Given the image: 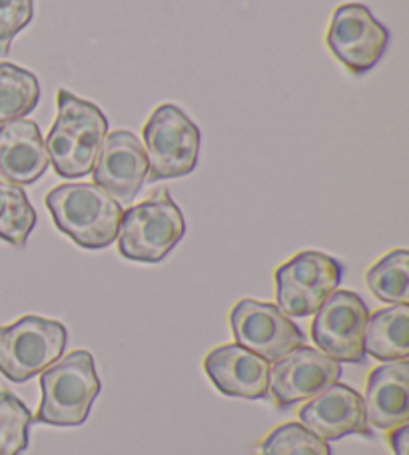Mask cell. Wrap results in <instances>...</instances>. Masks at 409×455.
Masks as SVG:
<instances>
[{
    "mask_svg": "<svg viewBox=\"0 0 409 455\" xmlns=\"http://www.w3.org/2000/svg\"><path fill=\"white\" fill-rule=\"evenodd\" d=\"M59 114L46 136V152L56 174L82 178L94 170L102 144L108 134V118L94 102L60 88L56 96Z\"/></svg>",
    "mask_w": 409,
    "mask_h": 455,
    "instance_id": "cell-1",
    "label": "cell"
},
{
    "mask_svg": "<svg viewBox=\"0 0 409 455\" xmlns=\"http://www.w3.org/2000/svg\"><path fill=\"white\" fill-rule=\"evenodd\" d=\"M54 226L84 250H104L116 240L122 206L100 186L60 184L46 194Z\"/></svg>",
    "mask_w": 409,
    "mask_h": 455,
    "instance_id": "cell-2",
    "label": "cell"
},
{
    "mask_svg": "<svg viewBox=\"0 0 409 455\" xmlns=\"http://www.w3.org/2000/svg\"><path fill=\"white\" fill-rule=\"evenodd\" d=\"M100 387L94 355L86 349H76L40 376L43 402L36 421L59 427L82 426L90 416Z\"/></svg>",
    "mask_w": 409,
    "mask_h": 455,
    "instance_id": "cell-3",
    "label": "cell"
},
{
    "mask_svg": "<svg viewBox=\"0 0 409 455\" xmlns=\"http://www.w3.org/2000/svg\"><path fill=\"white\" fill-rule=\"evenodd\" d=\"M186 234L182 210L166 190L130 206L122 212L118 228V251L126 259L142 264H158Z\"/></svg>",
    "mask_w": 409,
    "mask_h": 455,
    "instance_id": "cell-4",
    "label": "cell"
},
{
    "mask_svg": "<svg viewBox=\"0 0 409 455\" xmlns=\"http://www.w3.org/2000/svg\"><path fill=\"white\" fill-rule=\"evenodd\" d=\"M148 178L158 182L194 172L200 158L202 132L176 104H160L144 124Z\"/></svg>",
    "mask_w": 409,
    "mask_h": 455,
    "instance_id": "cell-5",
    "label": "cell"
},
{
    "mask_svg": "<svg viewBox=\"0 0 409 455\" xmlns=\"http://www.w3.org/2000/svg\"><path fill=\"white\" fill-rule=\"evenodd\" d=\"M62 322L24 315L0 328V373L11 381H27L51 368L67 349Z\"/></svg>",
    "mask_w": 409,
    "mask_h": 455,
    "instance_id": "cell-6",
    "label": "cell"
},
{
    "mask_svg": "<svg viewBox=\"0 0 409 455\" xmlns=\"http://www.w3.org/2000/svg\"><path fill=\"white\" fill-rule=\"evenodd\" d=\"M343 266L324 251H300L276 270L277 307L292 318L312 315L338 290Z\"/></svg>",
    "mask_w": 409,
    "mask_h": 455,
    "instance_id": "cell-7",
    "label": "cell"
},
{
    "mask_svg": "<svg viewBox=\"0 0 409 455\" xmlns=\"http://www.w3.org/2000/svg\"><path fill=\"white\" fill-rule=\"evenodd\" d=\"M325 44L343 68L354 76L378 67L389 46V30L359 3H346L333 11Z\"/></svg>",
    "mask_w": 409,
    "mask_h": 455,
    "instance_id": "cell-8",
    "label": "cell"
},
{
    "mask_svg": "<svg viewBox=\"0 0 409 455\" xmlns=\"http://www.w3.org/2000/svg\"><path fill=\"white\" fill-rule=\"evenodd\" d=\"M370 310L356 291L335 290L316 312L312 339L335 362L359 363L365 357L364 336Z\"/></svg>",
    "mask_w": 409,
    "mask_h": 455,
    "instance_id": "cell-9",
    "label": "cell"
},
{
    "mask_svg": "<svg viewBox=\"0 0 409 455\" xmlns=\"http://www.w3.org/2000/svg\"><path fill=\"white\" fill-rule=\"evenodd\" d=\"M230 328L236 344L250 349L268 363L280 362L306 341L290 315H285L274 304L256 302V299H240L232 307Z\"/></svg>",
    "mask_w": 409,
    "mask_h": 455,
    "instance_id": "cell-10",
    "label": "cell"
},
{
    "mask_svg": "<svg viewBox=\"0 0 409 455\" xmlns=\"http://www.w3.org/2000/svg\"><path fill=\"white\" fill-rule=\"evenodd\" d=\"M341 376V363L320 349L300 346L269 368V392L280 408L312 400Z\"/></svg>",
    "mask_w": 409,
    "mask_h": 455,
    "instance_id": "cell-11",
    "label": "cell"
},
{
    "mask_svg": "<svg viewBox=\"0 0 409 455\" xmlns=\"http://www.w3.org/2000/svg\"><path fill=\"white\" fill-rule=\"evenodd\" d=\"M92 178L118 204H132L148 178V158L136 134L128 130L106 134Z\"/></svg>",
    "mask_w": 409,
    "mask_h": 455,
    "instance_id": "cell-12",
    "label": "cell"
},
{
    "mask_svg": "<svg viewBox=\"0 0 409 455\" xmlns=\"http://www.w3.org/2000/svg\"><path fill=\"white\" fill-rule=\"evenodd\" d=\"M298 418L301 426L324 442H338L346 435L372 437L362 394L338 381L314 395Z\"/></svg>",
    "mask_w": 409,
    "mask_h": 455,
    "instance_id": "cell-13",
    "label": "cell"
},
{
    "mask_svg": "<svg viewBox=\"0 0 409 455\" xmlns=\"http://www.w3.org/2000/svg\"><path fill=\"white\" fill-rule=\"evenodd\" d=\"M204 370L224 395L261 400L269 392V363L240 344L212 349L204 360Z\"/></svg>",
    "mask_w": 409,
    "mask_h": 455,
    "instance_id": "cell-14",
    "label": "cell"
},
{
    "mask_svg": "<svg viewBox=\"0 0 409 455\" xmlns=\"http://www.w3.org/2000/svg\"><path fill=\"white\" fill-rule=\"evenodd\" d=\"M48 164L51 158L35 120L19 118L0 124V174L6 182L35 184L44 176Z\"/></svg>",
    "mask_w": 409,
    "mask_h": 455,
    "instance_id": "cell-15",
    "label": "cell"
},
{
    "mask_svg": "<svg viewBox=\"0 0 409 455\" xmlns=\"http://www.w3.org/2000/svg\"><path fill=\"white\" fill-rule=\"evenodd\" d=\"M367 424L378 429H394L409 419V363L388 362L375 368L365 386Z\"/></svg>",
    "mask_w": 409,
    "mask_h": 455,
    "instance_id": "cell-16",
    "label": "cell"
},
{
    "mask_svg": "<svg viewBox=\"0 0 409 455\" xmlns=\"http://www.w3.org/2000/svg\"><path fill=\"white\" fill-rule=\"evenodd\" d=\"M364 352L375 360L397 362L409 355V306L383 307L370 315L364 336Z\"/></svg>",
    "mask_w": 409,
    "mask_h": 455,
    "instance_id": "cell-17",
    "label": "cell"
},
{
    "mask_svg": "<svg viewBox=\"0 0 409 455\" xmlns=\"http://www.w3.org/2000/svg\"><path fill=\"white\" fill-rule=\"evenodd\" d=\"M43 88L30 70L0 62V124L28 116L38 107Z\"/></svg>",
    "mask_w": 409,
    "mask_h": 455,
    "instance_id": "cell-18",
    "label": "cell"
},
{
    "mask_svg": "<svg viewBox=\"0 0 409 455\" xmlns=\"http://www.w3.org/2000/svg\"><path fill=\"white\" fill-rule=\"evenodd\" d=\"M367 288L381 302L397 306L409 302V254L394 250L375 262L365 274Z\"/></svg>",
    "mask_w": 409,
    "mask_h": 455,
    "instance_id": "cell-19",
    "label": "cell"
},
{
    "mask_svg": "<svg viewBox=\"0 0 409 455\" xmlns=\"http://www.w3.org/2000/svg\"><path fill=\"white\" fill-rule=\"evenodd\" d=\"M36 226V212L20 186L0 180V240L22 248Z\"/></svg>",
    "mask_w": 409,
    "mask_h": 455,
    "instance_id": "cell-20",
    "label": "cell"
},
{
    "mask_svg": "<svg viewBox=\"0 0 409 455\" xmlns=\"http://www.w3.org/2000/svg\"><path fill=\"white\" fill-rule=\"evenodd\" d=\"M260 455H332L330 443L298 421L277 426L258 448Z\"/></svg>",
    "mask_w": 409,
    "mask_h": 455,
    "instance_id": "cell-21",
    "label": "cell"
},
{
    "mask_svg": "<svg viewBox=\"0 0 409 455\" xmlns=\"http://www.w3.org/2000/svg\"><path fill=\"white\" fill-rule=\"evenodd\" d=\"M32 413L11 392H0V455H20L28 448Z\"/></svg>",
    "mask_w": 409,
    "mask_h": 455,
    "instance_id": "cell-22",
    "label": "cell"
},
{
    "mask_svg": "<svg viewBox=\"0 0 409 455\" xmlns=\"http://www.w3.org/2000/svg\"><path fill=\"white\" fill-rule=\"evenodd\" d=\"M35 16V0H0V56L11 52L16 35L28 27Z\"/></svg>",
    "mask_w": 409,
    "mask_h": 455,
    "instance_id": "cell-23",
    "label": "cell"
},
{
    "mask_svg": "<svg viewBox=\"0 0 409 455\" xmlns=\"http://www.w3.org/2000/svg\"><path fill=\"white\" fill-rule=\"evenodd\" d=\"M389 445L396 455H407L409 451V426L404 424L399 427H394L389 434Z\"/></svg>",
    "mask_w": 409,
    "mask_h": 455,
    "instance_id": "cell-24",
    "label": "cell"
}]
</instances>
